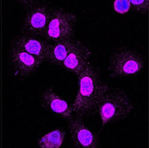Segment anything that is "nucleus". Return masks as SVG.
<instances>
[{"mask_svg": "<svg viewBox=\"0 0 149 148\" xmlns=\"http://www.w3.org/2000/svg\"><path fill=\"white\" fill-rule=\"evenodd\" d=\"M76 41V40L71 39L49 43L47 61L56 66H61L68 54L75 45Z\"/></svg>", "mask_w": 149, "mask_h": 148, "instance_id": "obj_11", "label": "nucleus"}, {"mask_svg": "<svg viewBox=\"0 0 149 148\" xmlns=\"http://www.w3.org/2000/svg\"><path fill=\"white\" fill-rule=\"evenodd\" d=\"M54 8L35 2L27 8L23 31L28 36L43 37Z\"/></svg>", "mask_w": 149, "mask_h": 148, "instance_id": "obj_5", "label": "nucleus"}, {"mask_svg": "<svg viewBox=\"0 0 149 148\" xmlns=\"http://www.w3.org/2000/svg\"><path fill=\"white\" fill-rule=\"evenodd\" d=\"M70 136L76 145L81 148L98 147V136L89 129L81 116H72L69 125Z\"/></svg>", "mask_w": 149, "mask_h": 148, "instance_id": "obj_7", "label": "nucleus"}, {"mask_svg": "<svg viewBox=\"0 0 149 148\" xmlns=\"http://www.w3.org/2000/svg\"><path fill=\"white\" fill-rule=\"evenodd\" d=\"M10 61L15 75L20 77H27L31 75L43 63L37 57L13 46L10 51Z\"/></svg>", "mask_w": 149, "mask_h": 148, "instance_id": "obj_6", "label": "nucleus"}, {"mask_svg": "<svg viewBox=\"0 0 149 148\" xmlns=\"http://www.w3.org/2000/svg\"><path fill=\"white\" fill-rule=\"evenodd\" d=\"M130 9L139 13L145 14L148 11L149 1L148 0H130Z\"/></svg>", "mask_w": 149, "mask_h": 148, "instance_id": "obj_13", "label": "nucleus"}, {"mask_svg": "<svg viewBox=\"0 0 149 148\" xmlns=\"http://www.w3.org/2000/svg\"><path fill=\"white\" fill-rule=\"evenodd\" d=\"M134 109L127 92L120 89H109L102 96L96 109L100 114L102 127L121 120L131 114Z\"/></svg>", "mask_w": 149, "mask_h": 148, "instance_id": "obj_2", "label": "nucleus"}, {"mask_svg": "<svg viewBox=\"0 0 149 148\" xmlns=\"http://www.w3.org/2000/svg\"><path fill=\"white\" fill-rule=\"evenodd\" d=\"M145 66L144 58L136 52L120 48L113 53L109 63L112 77L122 78L138 74Z\"/></svg>", "mask_w": 149, "mask_h": 148, "instance_id": "obj_3", "label": "nucleus"}, {"mask_svg": "<svg viewBox=\"0 0 149 148\" xmlns=\"http://www.w3.org/2000/svg\"><path fill=\"white\" fill-rule=\"evenodd\" d=\"M65 139V132L61 129H56L40 138L38 144L43 148H59Z\"/></svg>", "mask_w": 149, "mask_h": 148, "instance_id": "obj_12", "label": "nucleus"}, {"mask_svg": "<svg viewBox=\"0 0 149 148\" xmlns=\"http://www.w3.org/2000/svg\"><path fill=\"white\" fill-rule=\"evenodd\" d=\"M91 51L81 41L76 40L75 45L68 54L61 67L69 72L78 75L90 61Z\"/></svg>", "mask_w": 149, "mask_h": 148, "instance_id": "obj_8", "label": "nucleus"}, {"mask_svg": "<svg viewBox=\"0 0 149 148\" xmlns=\"http://www.w3.org/2000/svg\"><path fill=\"white\" fill-rule=\"evenodd\" d=\"M76 20L74 13L54 8L43 38L52 43L72 39Z\"/></svg>", "mask_w": 149, "mask_h": 148, "instance_id": "obj_4", "label": "nucleus"}, {"mask_svg": "<svg viewBox=\"0 0 149 148\" xmlns=\"http://www.w3.org/2000/svg\"><path fill=\"white\" fill-rule=\"evenodd\" d=\"M113 8L118 13L125 14L130 10V3L128 0H116L113 3Z\"/></svg>", "mask_w": 149, "mask_h": 148, "instance_id": "obj_14", "label": "nucleus"}, {"mask_svg": "<svg viewBox=\"0 0 149 148\" xmlns=\"http://www.w3.org/2000/svg\"><path fill=\"white\" fill-rule=\"evenodd\" d=\"M41 101L42 107L49 112L69 120L73 116L72 106L57 95L52 90H44L41 95Z\"/></svg>", "mask_w": 149, "mask_h": 148, "instance_id": "obj_10", "label": "nucleus"}, {"mask_svg": "<svg viewBox=\"0 0 149 148\" xmlns=\"http://www.w3.org/2000/svg\"><path fill=\"white\" fill-rule=\"evenodd\" d=\"M77 76L78 93L72 109L76 116L83 117L96 110L99 101L109 88L101 81L91 61Z\"/></svg>", "mask_w": 149, "mask_h": 148, "instance_id": "obj_1", "label": "nucleus"}, {"mask_svg": "<svg viewBox=\"0 0 149 148\" xmlns=\"http://www.w3.org/2000/svg\"><path fill=\"white\" fill-rule=\"evenodd\" d=\"M13 46L26 51L43 61H47L49 43L40 37L28 35L21 36L13 42Z\"/></svg>", "mask_w": 149, "mask_h": 148, "instance_id": "obj_9", "label": "nucleus"}]
</instances>
